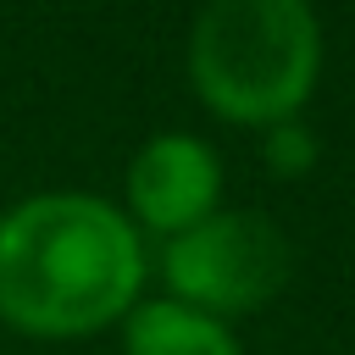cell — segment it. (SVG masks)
I'll return each mask as SVG.
<instances>
[{"label":"cell","instance_id":"6da1fadb","mask_svg":"<svg viewBox=\"0 0 355 355\" xmlns=\"http://www.w3.org/2000/svg\"><path fill=\"white\" fill-rule=\"evenodd\" d=\"M144 233L105 194L44 189L0 211V322L28 338H83L144 294Z\"/></svg>","mask_w":355,"mask_h":355},{"label":"cell","instance_id":"7a4b0ae2","mask_svg":"<svg viewBox=\"0 0 355 355\" xmlns=\"http://www.w3.org/2000/svg\"><path fill=\"white\" fill-rule=\"evenodd\" d=\"M189 89L239 128L294 122L322 78V22L305 0H211L183 44Z\"/></svg>","mask_w":355,"mask_h":355},{"label":"cell","instance_id":"3957f363","mask_svg":"<svg viewBox=\"0 0 355 355\" xmlns=\"http://www.w3.org/2000/svg\"><path fill=\"white\" fill-rule=\"evenodd\" d=\"M166 300L194 305L216 322L272 305L294 277V244L266 211H216L200 227L161 244Z\"/></svg>","mask_w":355,"mask_h":355},{"label":"cell","instance_id":"277c9868","mask_svg":"<svg viewBox=\"0 0 355 355\" xmlns=\"http://www.w3.org/2000/svg\"><path fill=\"white\" fill-rule=\"evenodd\" d=\"M122 216L161 244L222 211V161L200 133H150L122 178Z\"/></svg>","mask_w":355,"mask_h":355},{"label":"cell","instance_id":"5b68a950","mask_svg":"<svg viewBox=\"0 0 355 355\" xmlns=\"http://www.w3.org/2000/svg\"><path fill=\"white\" fill-rule=\"evenodd\" d=\"M122 355H244V344L233 338V322L161 294L122 316Z\"/></svg>","mask_w":355,"mask_h":355},{"label":"cell","instance_id":"8992f818","mask_svg":"<svg viewBox=\"0 0 355 355\" xmlns=\"http://www.w3.org/2000/svg\"><path fill=\"white\" fill-rule=\"evenodd\" d=\"M311 161H316V139H311V128L300 116L266 128V166L277 178H300V172H311Z\"/></svg>","mask_w":355,"mask_h":355}]
</instances>
